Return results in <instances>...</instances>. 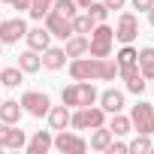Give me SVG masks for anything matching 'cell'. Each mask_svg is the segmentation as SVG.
Wrapping results in <instances>:
<instances>
[{
  "instance_id": "9",
  "label": "cell",
  "mask_w": 154,
  "mask_h": 154,
  "mask_svg": "<svg viewBox=\"0 0 154 154\" xmlns=\"http://www.w3.org/2000/svg\"><path fill=\"white\" fill-rule=\"evenodd\" d=\"M24 33H27L24 18H3L0 21V42L3 45H12V42L24 39Z\"/></svg>"
},
{
  "instance_id": "27",
  "label": "cell",
  "mask_w": 154,
  "mask_h": 154,
  "mask_svg": "<svg viewBox=\"0 0 154 154\" xmlns=\"http://www.w3.org/2000/svg\"><path fill=\"white\" fill-rule=\"evenodd\" d=\"M136 48H133V42H127V45H121L118 48V54H115V63H118V69L121 66H130V63H136Z\"/></svg>"
},
{
  "instance_id": "23",
  "label": "cell",
  "mask_w": 154,
  "mask_h": 154,
  "mask_svg": "<svg viewBox=\"0 0 154 154\" xmlns=\"http://www.w3.org/2000/svg\"><path fill=\"white\" fill-rule=\"evenodd\" d=\"M69 24H72V33H85V36H88V33L94 30V24H97V21H94L88 12H75V15L69 18Z\"/></svg>"
},
{
  "instance_id": "17",
  "label": "cell",
  "mask_w": 154,
  "mask_h": 154,
  "mask_svg": "<svg viewBox=\"0 0 154 154\" xmlns=\"http://www.w3.org/2000/svg\"><path fill=\"white\" fill-rule=\"evenodd\" d=\"M21 115H24V109L18 100H0V121L3 124H18Z\"/></svg>"
},
{
  "instance_id": "24",
  "label": "cell",
  "mask_w": 154,
  "mask_h": 154,
  "mask_svg": "<svg viewBox=\"0 0 154 154\" xmlns=\"http://www.w3.org/2000/svg\"><path fill=\"white\" fill-rule=\"evenodd\" d=\"M27 145V136H24V130H18V124H12L9 127V133H6V142H3V148H9V151H18V148H24Z\"/></svg>"
},
{
  "instance_id": "18",
  "label": "cell",
  "mask_w": 154,
  "mask_h": 154,
  "mask_svg": "<svg viewBox=\"0 0 154 154\" xmlns=\"http://www.w3.org/2000/svg\"><path fill=\"white\" fill-rule=\"evenodd\" d=\"M136 66H139V72L145 75V79H154V45L139 48V54H136Z\"/></svg>"
},
{
  "instance_id": "40",
  "label": "cell",
  "mask_w": 154,
  "mask_h": 154,
  "mask_svg": "<svg viewBox=\"0 0 154 154\" xmlns=\"http://www.w3.org/2000/svg\"><path fill=\"white\" fill-rule=\"evenodd\" d=\"M151 82H154V79H151Z\"/></svg>"
},
{
  "instance_id": "22",
  "label": "cell",
  "mask_w": 154,
  "mask_h": 154,
  "mask_svg": "<svg viewBox=\"0 0 154 154\" xmlns=\"http://www.w3.org/2000/svg\"><path fill=\"white\" fill-rule=\"evenodd\" d=\"M109 130H112V136H127L130 130H133V124H130V115H124V112H115L112 118H109V124H106Z\"/></svg>"
},
{
  "instance_id": "16",
  "label": "cell",
  "mask_w": 154,
  "mask_h": 154,
  "mask_svg": "<svg viewBox=\"0 0 154 154\" xmlns=\"http://www.w3.org/2000/svg\"><path fill=\"white\" fill-rule=\"evenodd\" d=\"M45 118H48V130H51V133L66 130V127H69V106H51V109L45 112Z\"/></svg>"
},
{
  "instance_id": "25",
  "label": "cell",
  "mask_w": 154,
  "mask_h": 154,
  "mask_svg": "<svg viewBox=\"0 0 154 154\" xmlns=\"http://www.w3.org/2000/svg\"><path fill=\"white\" fill-rule=\"evenodd\" d=\"M21 66H6V69H0V85L3 88H18L21 85Z\"/></svg>"
},
{
  "instance_id": "12",
  "label": "cell",
  "mask_w": 154,
  "mask_h": 154,
  "mask_svg": "<svg viewBox=\"0 0 154 154\" xmlns=\"http://www.w3.org/2000/svg\"><path fill=\"white\" fill-rule=\"evenodd\" d=\"M118 75L124 79V85H127V91H130V94H142V91H145V75L139 72V66H136V63L121 66V69H118Z\"/></svg>"
},
{
  "instance_id": "6",
  "label": "cell",
  "mask_w": 154,
  "mask_h": 154,
  "mask_svg": "<svg viewBox=\"0 0 154 154\" xmlns=\"http://www.w3.org/2000/svg\"><path fill=\"white\" fill-rule=\"evenodd\" d=\"M130 124L136 133H145V136H154V106L148 100H139L130 112Z\"/></svg>"
},
{
  "instance_id": "37",
  "label": "cell",
  "mask_w": 154,
  "mask_h": 154,
  "mask_svg": "<svg viewBox=\"0 0 154 154\" xmlns=\"http://www.w3.org/2000/svg\"><path fill=\"white\" fill-rule=\"evenodd\" d=\"M148 24H151V27H154V6H151V9H148Z\"/></svg>"
},
{
  "instance_id": "20",
  "label": "cell",
  "mask_w": 154,
  "mask_h": 154,
  "mask_svg": "<svg viewBox=\"0 0 154 154\" xmlns=\"http://www.w3.org/2000/svg\"><path fill=\"white\" fill-rule=\"evenodd\" d=\"M18 66H21V72H39L42 69V54L33 51V48H27V51L18 54Z\"/></svg>"
},
{
  "instance_id": "21",
  "label": "cell",
  "mask_w": 154,
  "mask_h": 154,
  "mask_svg": "<svg viewBox=\"0 0 154 154\" xmlns=\"http://www.w3.org/2000/svg\"><path fill=\"white\" fill-rule=\"evenodd\" d=\"M112 139H115V136H112V130H109L106 124H103V127H94V133H91V142H88V148H91V151H106Z\"/></svg>"
},
{
  "instance_id": "14",
  "label": "cell",
  "mask_w": 154,
  "mask_h": 154,
  "mask_svg": "<svg viewBox=\"0 0 154 154\" xmlns=\"http://www.w3.org/2000/svg\"><path fill=\"white\" fill-rule=\"evenodd\" d=\"M24 39H27V48H33V51H45L51 45V33L45 27H27Z\"/></svg>"
},
{
  "instance_id": "30",
  "label": "cell",
  "mask_w": 154,
  "mask_h": 154,
  "mask_svg": "<svg viewBox=\"0 0 154 154\" xmlns=\"http://www.w3.org/2000/svg\"><path fill=\"white\" fill-rule=\"evenodd\" d=\"M85 12H88L94 21H106V18H109V9H106V3H103V0H94L91 6H85Z\"/></svg>"
},
{
  "instance_id": "19",
  "label": "cell",
  "mask_w": 154,
  "mask_h": 154,
  "mask_svg": "<svg viewBox=\"0 0 154 154\" xmlns=\"http://www.w3.org/2000/svg\"><path fill=\"white\" fill-rule=\"evenodd\" d=\"M66 45H63V51H66V57H82V54H88V36L85 33H72L69 39H63Z\"/></svg>"
},
{
  "instance_id": "33",
  "label": "cell",
  "mask_w": 154,
  "mask_h": 154,
  "mask_svg": "<svg viewBox=\"0 0 154 154\" xmlns=\"http://www.w3.org/2000/svg\"><path fill=\"white\" fill-rule=\"evenodd\" d=\"M3 3H9V6L18 9V12H27V3H30V0H3Z\"/></svg>"
},
{
  "instance_id": "26",
  "label": "cell",
  "mask_w": 154,
  "mask_h": 154,
  "mask_svg": "<svg viewBox=\"0 0 154 154\" xmlns=\"http://www.w3.org/2000/svg\"><path fill=\"white\" fill-rule=\"evenodd\" d=\"M51 3H54V0H30V3H27V15H30L33 21H42L45 12L51 9Z\"/></svg>"
},
{
  "instance_id": "15",
  "label": "cell",
  "mask_w": 154,
  "mask_h": 154,
  "mask_svg": "<svg viewBox=\"0 0 154 154\" xmlns=\"http://www.w3.org/2000/svg\"><path fill=\"white\" fill-rule=\"evenodd\" d=\"M42 54V66L45 69H51V72H57V69H63L66 66V51L63 48H57V45H48L45 51H39Z\"/></svg>"
},
{
  "instance_id": "10",
  "label": "cell",
  "mask_w": 154,
  "mask_h": 154,
  "mask_svg": "<svg viewBox=\"0 0 154 154\" xmlns=\"http://www.w3.org/2000/svg\"><path fill=\"white\" fill-rule=\"evenodd\" d=\"M45 30H48L51 36H57V39H69V36H72V24H69V18L60 15V12H54V9L45 12Z\"/></svg>"
},
{
  "instance_id": "3",
  "label": "cell",
  "mask_w": 154,
  "mask_h": 154,
  "mask_svg": "<svg viewBox=\"0 0 154 154\" xmlns=\"http://www.w3.org/2000/svg\"><path fill=\"white\" fill-rule=\"evenodd\" d=\"M112 45H115V30L106 21H97L94 30H91V36H88V54L91 57H109Z\"/></svg>"
},
{
  "instance_id": "38",
  "label": "cell",
  "mask_w": 154,
  "mask_h": 154,
  "mask_svg": "<svg viewBox=\"0 0 154 154\" xmlns=\"http://www.w3.org/2000/svg\"><path fill=\"white\" fill-rule=\"evenodd\" d=\"M0 51H3V42H0Z\"/></svg>"
},
{
  "instance_id": "36",
  "label": "cell",
  "mask_w": 154,
  "mask_h": 154,
  "mask_svg": "<svg viewBox=\"0 0 154 154\" xmlns=\"http://www.w3.org/2000/svg\"><path fill=\"white\" fill-rule=\"evenodd\" d=\"M75 3H79V9H85V6H91L94 0H75Z\"/></svg>"
},
{
  "instance_id": "35",
  "label": "cell",
  "mask_w": 154,
  "mask_h": 154,
  "mask_svg": "<svg viewBox=\"0 0 154 154\" xmlns=\"http://www.w3.org/2000/svg\"><path fill=\"white\" fill-rule=\"evenodd\" d=\"M9 127H12V124H3V121H0V151H3V142H6V133H9Z\"/></svg>"
},
{
  "instance_id": "5",
  "label": "cell",
  "mask_w": 154,
  "mask_h": 154,
  "mask_svg": "<svg viewBox=\"0 0 154 154\" xmlns=\"http://www.w3.org/2000/svg\"><path fill=\"white\" fill-rule=\"evenodd\" d=\"M51 148H57L60 154H85L88 151V139H82L79 130H57Z\"/></svg>"
},
{
  "instance_id": "39",
  "label": "cell",
  "mask_w": 154,
  "mask_h": 154,
  "mask_svg": "<svg viewBox=\"0 0 154 154\" xmlns=\"http://www.w3.org/2000/svg\"><path fill=\"white\" fill-rule=\"evenodd\" d=\"M0 100H3V97H0Z\"/></svg>"
},
{
  "instance_id": "28",
  "label": "cell",
  "mask_w": 154,
  "mask_h": 154,
  "mask_svg": "<svg viewBox=\"0 0 154 154\" xmlns=\"http://www.w3.org/2000/svg\"><path fill=\"white\" fill-rule=\"evenodd\" d=\"M154 148V142H151V136H145V133H136V139L127 145V151H133V154H148Z\"/></svg>"
},
{
  "instance_id": "31",
  "label": "cell",
  "mask_w": 154,
  "mask_h": 154,
  "mask_svg": "<svg viewBox=\"0 0 154 154\" xmlns=\"http://www.w3.org/2000/svg\"><path fill=\"white\" fill-rule=\"evenodd\" d=\"M106 154H127V142H109V148H106Z\"/></svg>"
},
{
  "instance_id": "1",
  "label": "cell",
  "mask_w": 154,
  "mask_h": 154,
  "mask_svg": "<svg viewBox=\"0 0 154 154\" xmlns=\"http://www.w3.org/2000/svg\"><path fill=\"white\" fill-rule=\"evenodd\" d=\"M118 75V63L109 57H72L69 60V79L72 82H112Z\"/></svg>"
},
{
  "instance_id": "2",
  "label": "cell",
  "mask_w": 154,
  "mask_h": 154,
  "mask_svg": "<svg viewBox=\"0 0 154 154\" xmlns=\"http://www.w3.org/2000/svg\"><path fill=\"white\" fill-rule=\"evenodd\" d=\"M100 97V91L91 85V82H72L60 91V103L69 106V109H82V106H94Z\"/></svg>"
},
{
  "instance_id": "32",
  "label": "cell",
  "mask_w": 154,
  "mask_h": 154,
  "mask_svg": "<svg viewBox=\"0 0 154 154\" xmlns=\"http://www.w3.org/2000/svg\"><path fill=\"white\" fill-rule=\"evenodd\" d=\"M133 3V9H139V12H148L151 6H154V0H130Z\"/></svg>"
},
{
  "instance_id": "4",
  "label": "cell",
  "mask_w": 154,
  "mask_h": 154,
  "mask_svg": "<svg viewBox=\"0 0 154 154\" xmlns=\"http://www.w3.org/2000/svg\"><path fill=\"white\" fill-rule=\"evenodd\" d=\"M103 124H106V112H103L97 103L69 112V127H72V130H94V127H103Z\"/></svg>"
},
{
  "instance_id": "8",
  "label": "cell",
  "mask_w": 154,
  "mask_h": 154,
  "mask_svg": "<svg viewBox=\"0 0 154 154\" xmlns=\"http://www.w3.org/2000/svg\"><path fill=\"white\" fill-rule=\"evenodd\" d=\"M112 30H115V39H118L121 45H127V42H133V39L139 36V18H136L133 12H121Z\"/></svg>"
},
{
  "instance_id": "34",
  "label": "cell",
  "mask_w": 154,
  "mask_h": 154,
  "mask_svg": "<svg viewBox=\"0 0 154 154\" xmlns=\"http://www.w3.org/2000/svg\"><path fill=\"white\" fill-rule=\"evenodd\" d=\"M103 3H106L109 12H115V9H124V6H127V0H103Z\"/></svg>"
},
{
  "instance_id": "11",
  "label": "cell",
  "mask_w": 154,
  "mask_h": 154,
  "mask_svg": "<svg viewBox=\"0 0 154 154\" xmlns=\"http://www.w3.org/2000/svg\"><path fill=\"white\" fill-rule=\"evenodd\" d=\"M97 103H100V109L106 112V115H115V112H124V94L121 91H115V88H106L100 97H97Z\"/></svg>"
},
{
  "instance_id": "29",
  "label": "cell",
  "mask_w": 154,
  "mask_h": 154,
  "mask_svg": "<svg viewBox=\"0 0 154 154\" xmlns=\"http://www.w3.org/2000/svg\"><path fill=\"white\" fill-rule=\"evenodd\" d=\"M51 9H54V12H60V15H66V18H72L75 12H79V3H75V0H54Z\"/></svg>"
},
{
  "instance_id": "7",
  "label": "cell",
  "mask_w": 154,
  "mask_h": 154,
  "mask_svg": "<svg viewBox=\"0 0 154 154\" xmlns=\"http://www.w3.org/2000/svg\"><path fill=\"white\" fill-rule=\"evenodd\" d=\"M18 103H21V109H24L27 115H33V118H45V112L51 109V97L42 94V91H24Z\"/></svg>"
},
{
  "instance_id": "13",
  "label": "cell",
  "mask_w": 154,
  "mask_h": 154,
  "mask_svg": "<svg viewBox=\"0 0 154 154\" xmlns=\"http://www.w3.org/2000/svg\"><path fill=\"white\" fill-rule=\"evenodd\" d=\"M51 142H54V133L51 130H36L30 139H27V154H48L51 151Z\"/></svg>"
}]
</instances>
